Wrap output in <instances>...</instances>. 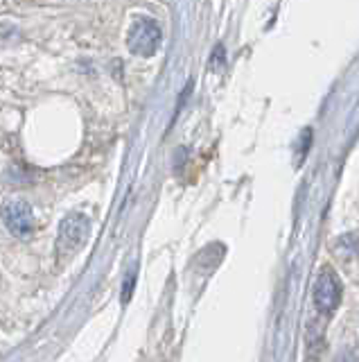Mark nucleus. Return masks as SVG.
<instances>
[{"instance_id":"1","label":"nucleus","mask_w":359,"mask_h":362,"mask_svg":"<svg viewBox=\"0 0 359 362\" xmlns=\"http://www.w3.org/2000/svg\"><path fill=\"white\" fill-rule=\"evenodd\" d=\"M88 231H91V224H88L84 215L71 213L68 218H63L57 233V254L73 256L75 252H80L88 238Z\"/></svg>"},{"instance_id":"3","label":"nucleus","mask_w":359,"mask_h":362,"mask_svg":"<svg viewBox=\"0 0 359 362\" xmlns=\"http://www.w3.org/2000/svg\"><path fill=\"white\" fill-rule=\"evenodd\" d=\"M3 220L7 229L18 238H28L35 231V213H32L28 202L12 199L3 206Z\"/></svg>"},{"instance_id":"4","label":"nucleus","mask_w":359,"mask_h":362,"mask_svg":"<svg viewBox=\"0 0 359 362\" xmlns=\"http://www.w3.org/2000/svg\"><path fill=\"white\" fill-rule=\"evenodd\" d=\"M339 301H341V283L332 274L330 267H325L319 274L317 288H314V303H317V308L321 313L330 315L339 305Z\"/></svg>"},{"instance_id":"2","label":"nucleus","mask_w":359,"mask_h":362,"mask_svg":"<svg viewBox=\"0 0 359 362\" xmlns=\"http://www.w3.org/2000/svg\"><path fill=\"white\" fill-rule=\"evenodd\" d=\"M161 28L156 25V21L152 18H138L133 21V25L129 30V37H127V43H129V50L138 57H152L156 50L161 48Z\"/></svg>"}]
</instances>
